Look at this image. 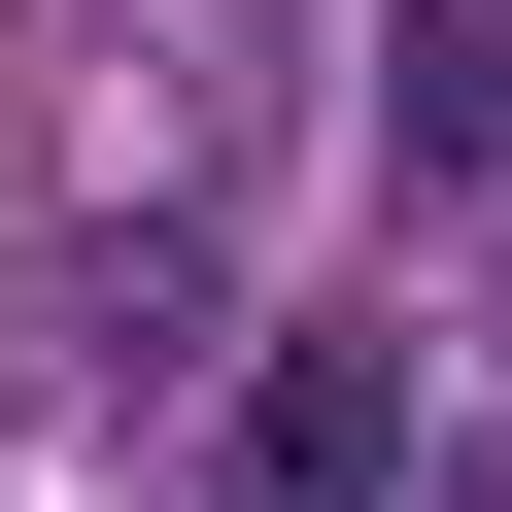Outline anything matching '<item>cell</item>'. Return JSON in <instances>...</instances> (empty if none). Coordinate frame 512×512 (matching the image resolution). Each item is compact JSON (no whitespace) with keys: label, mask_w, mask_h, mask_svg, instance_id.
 <instances>
[{"label":"cell","mask_w":512,"mask_h":512,"mask_svg":"<svg viewBox=\"0 0 512 512\" xmlns=\"http://www.w3.org/2000/svg\"><path fill=\"white\" fill-rule=\"evenodd\" d=\"M376 205L512 239V0H376Z\"/></svg>","instance_id":"7a4b0ae2"},{"label":"cell","mask_w":512,"mask_h":512,"mask_svg":"<svg viewBox=\"0 0 512 512\" xmlns=\"http://www.w3.org/2000/svg\"><path fill=\"white\" fill-rule=\"evenodd\" d=\"M171 512H444V376H410V308H274L205 376V478Z\"/></svg>","instance_id":"6da1fadb"}]
</instances>
